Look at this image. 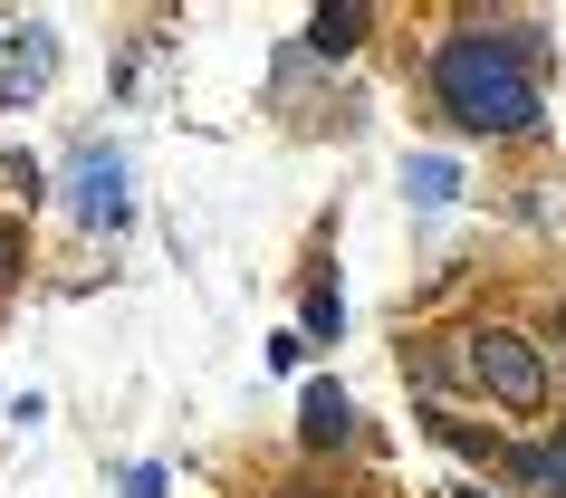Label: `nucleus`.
I'll return each instance as SVG.
<instances>
[{
  "mask_svg": "<svg viewBox=\"0 0 566 498\" xmlns=\"http://www.w3.org/2000/svg\"><path fill=\"white\" fill-rule=\"evenodd\" d=\"M67 202H77L87 231H125V211H135V192H125V153L116 145L67 153Z\"/></svg>",
  "mask_w": 566,
  "mask_h": 498,
  "instance_id": "nucleus-2",
  "label": "nucleus"
},
{
  "mask_svg": "<svg viewBox=\"0 0 566 498\" xmlns=\"http://www.w3.org/2000/svg\"><path fill=\"white\" fill-rule=\"evenodd\" d=\"M125 498H164V469H154V460H135V469H125Z\"/></svg>",
  "mask_w": 566,
  "mask_h": 498,
  "instance_id": "nucleus-7",
  "label": "nucleus"
},
{
  "mask_svg": "<svg viewBox=\"0 0 566 498\" xmlns=\"http://www.w3.org/2000/svg\"><path fill=\"white\" fill-rule=\"evenodd\" d=\"M346 432V403H336V383H307V441H336Z\"/></svg>",
  "mask_w": 566,
  "mask_h": 498,
  "instance_id": "nucleus-4",
  "label": "nucleus"
},
{
  "mask_svg": "<svg viewBox=\"0 0 566 498\" xmlns=\"http://www.w3.org/2000/svg\"><path fill=\"white\" fill-rule=\"evenodd\" d=\"M403 182H413V202H451V192H461V173H451L442 153H422V163H413Z\"/></svg>",
  "mask_w": 566,
  "mask_h": 498,
  "instance_id": "nucleus-6",
  "label": "nucleus"
},
{
  "mask_svg": "<svg viewBox=\"0 0 566 498\" xmlns=\"http://www.w3.org/2000/svg\"><path fill=\"white\" fill-rule=\"evenodd\" d=\"M509 479H518V489H566V451H518Z\"/></svg>",
  "mask_w": 566,
  "mask_h": 498,
  "instance_id": "nucleus-5",
  "label": "nucleus"
},
{
  "mask_svg": "<svg viewBox=\"0 0 566 498\" xmlns=\"http://www.w3.org/2000/svg\"><path fill=\"white\" fill-rule=\"evenodd\" d=\"M442 106L480 135H518L537 125V77H528V49L500 30H471L442 49Z\"/></svg>",
  "mask_w": 566,
  "mask_h": 498,
  "instance_id": "nucleus-1",
  "label": "nucleus"
},
{
  "mask_svg": "<svg viewBox=\"0 0 566 498\" xmlns=\"http://www.w3.org/2000/svg\"><path fill=\"white\" fill-rule=\"evenodd\" d=\"M471 364H480V383H490L500 403H518V412L547 393V364H537V346H518V336H471Z\"/></svg>",
  "mask_w": 566,
  "mask_h": 498,
  "instance_id": "nucleus-3",
  "label": "nucleus"
}]
</instances>
